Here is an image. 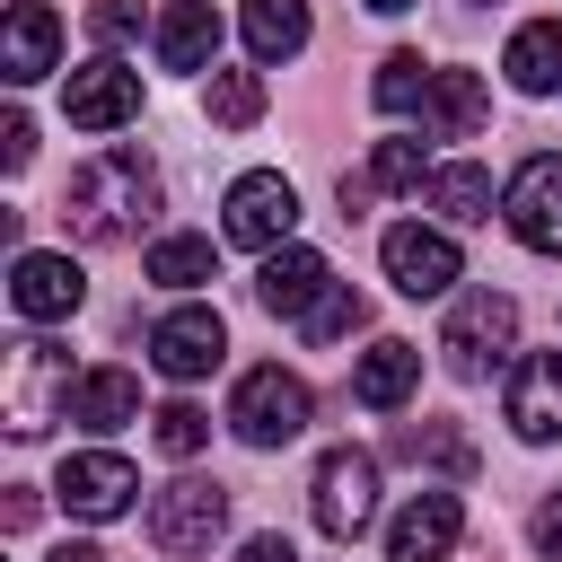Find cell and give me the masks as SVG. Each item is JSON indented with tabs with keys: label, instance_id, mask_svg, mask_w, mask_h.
Instances as JSON below:
<instances>
[{
	"label": "cell",
	"instance_id": "cell-1",
	"mask_svg": "<svg viewBox=\"0 0 562 562\" xmlns=\"http://www.w3.org/2000/svg\"><path fill=\"white\" fill-rule=\"evenodd\" d=\"M158 167L140 158V149H105V158H88L79 176H70V193H61V220L88 237V246H114V237H140L149 220H158Z\"/></svg>",
	"mask_w": 562,
	"mask_h": 562
},
{
	"label": "cell",
	"instance_id": "cell-2",
	"mask_svg": "<svg viewBox=\"0 0 562 562\" xmlns=\"http://www.w3.org/2000/svg\"><path fill=\"white\" fill-rule=\"evenodd\" d=\"M70 351H53V342H9L0 351V422H9V439H44L61 413H70Z\"/></svg>",
	"mask_w": 562,
	"mask_h": 562
},
{
	"label": "cell",
	"instance_id": "cell-3",
	"mask_svg": "<svg viewBox=\"0 0 562 562\" xmlns=\"http://www.w3.org/2000/svg\"><path fill=\"white\" fill-rule=\"evenodd\" d=\"M509 342H518V299L509 290H465L448 307V325H439V360L457 378H492L509 360Z\"/></svg>",
	"mask_w": 562,
	"mask_h": 562
},
{
	"label": "cell",
	"instance_id": "cell-4",
	"mask_svg": "<svg viewBox=\"0 0 562 562\" xmlns=\"http://www.w3.org/2000/svg\"><path fill=\"white\" fill-rule=\"evenodd\" d=\"M307 413H316V404H307V378L281 369V360H272V369H246L237 395H228V430H237L246 448H290V439L307 430Z\"/></svg>",
	"mask_w": 562,
	"mask_h": 562
},
{
	"label": "cell",
	"instance_id": "cell-5",
	"mask_svg": "<svg viewBox=\"0 0 562 562\" xmlns=\"http://www.w3.org/2000/svg\"><path fill=\"white\" fill-rule=\"evenodd\" d=\"M307 509H316V536L325 544H360L378 527V457L369 448H334L307 483Z\"/></svg>",
	"mask_w": 562,
	"mask_h": 562
},
{
	"label": "cell",
	"instance_id": "cell-6",
	"mask_svg": "<svg viewBox=\"0 0 562 562\" xmlns=\"http://www.w3.org/2000/svg\"><path fill=\"white\" fill-rule=\"evenodd\" d=\"M290 228H299V193H290V176L255 167V176L228 184V202H220V237H228V246L272 255V246H290Z\"/></svg>",
	"mask_w": 562,
	"mask_h": 562
},
{
	"label": "cell",
	"instance_id": "cell-7",
	"mask_svg": "<svg viewBox=\"0 0 562 562\" xmlns=\"http://www.w3.org/2000/svg\"><path fill=\"white\" fill-rule=\"evenodd\" d=\"M228 527V492L202 474H176L167 492H149V544L158 553H211Z\"/></svg>",
	"mask_w": 562,
	"mask_h": 562
},
{
	"label": "cell",
	"instance_id": "cell-8",
	"mask_svg": "<svg viewBox=\"0 0 562 562\" xmlns=\"http://www.w3.org/2000/svg\"><path fill=\"white\" fill-rule=\"evenodd\" d=\"M149 360H158L176 386L211 378V369L228 360V325H220V307H167V316L149 325Z\"/></svg>",
	"mask_w": 562,
	"mask_h": 562
},
{
	"label": "cell",
	"instance_id": "cell-9",
	"mask_svg": "<svg viewBox=\"0 0 562 562\" xmlns=\"http://www.w3.org/2000/svg\"><path fill=\"white\" fill-rule=\"evenodd\" d=\"M53 492H61V509L70 518H88V527H105V518H123L132 509V492H140V474L114 457V448H79V457H61V474H53Z\"/></svg>",
	"mask_w": 562,
	"mask_h": 562
},
{
	"label": "cell",
	"instance_id": "cell-10",
	"mask_svg": "<svg viewBox=\"0 0 562 562\" xmlns=\"http://www.w3.org/2000/svg\"><path fill=\"white\" fill-rule=\"evenodd\" d=\"M386 281L404 290V299H448L457 290V237L448 228H422V220H404V228H386Z\"/></svg>",
	"mask_w": 562,
	"mask_h": 562
},
{
	"label": "cell",
	"instance_id": "cell-11",
	"mask_svg": "<svg viewBox=\"0 0 562 562\" xmlns=\"http://www.w3.org/2000/svg\"><path fill=\"white\" fill-rule=\"evenodd\" d=\"M501 220H509L518 246L562 255V158H527V167L509 176V193H501Z\"/></svg>",
	"mask_w": 562,
	"mask_h": 562
},
{
	"label": "cell",
	"instance_id": "cell-12",
	"mask_svg": "<svg viewBox=\"0 0 562 562\" xmlns=\"http://www.w3.org/2000/svg\"><path fill=\"white\" fill-rule=\"evenodd\" d=\"M61 114H70L79 132H123V123L140 114V70H123L114 53H97L88 70H70V88H61Z\"/></svg>",
	"mask_w": 562,
	"mask_h": 562
},
{
	"label": "cell",
	"instance_id": "cell-13",
	"mask_svg": "<svg viewBox=\"0 0 562 562\" xmlns=\"http://www.w3.org/2000/svg\"><path fill=\"white\" fill-rule=\"evenodd\" d=\"M79 299H88V272H79L70 255H18V263H9V307H18L26 325L79 316Z\"/></svg>",
	"mask_w": 562,
	"mask_h": 562
},
{
	"label": "cell",
	"instance_id": "cell-14",
	"mask_svg": "<svg viewBox=\"0 0 562 562\" xmlns=\"http://www.w3.org/2000/svg\"><path fill=\"white\" fill-rule=\"evenodd\" d=\"M457 536H465L457 492H413V501L386 518V562H448Z\"/></svg>",
	"mask_w": 562,
	"mask_h": 562
},
{
	"label": "cell",
	"instance_id": "cell-15",
	"mask_svg": "<svg viewBox=\"0 0 562 562\" xmlns=\"http://www.w3.org/2000/svg\"><path fill=\"white\" fill-rule=\"evenodd\" d=\"M325 290H334V263H325L316 246H299V237H290V246H272V255L255 263V299H263L272 316H290V325H299Z\"/></svg>",
	"mask_w": 562,
	"mask_h": 562
},
{
	"label": "cell",
	"instance_id": "cell-16",
	"mask_svg": "<svg viewBox=\"0 0 562 562\" xmlns=\"http://www.w3.org/2000/svg\"><path fill=\"white\" fill-rule=\"evenodd\" d=\"M509 430H518L527 448L562 439V351H527V360L509 369Z\"/></svg>",
	"mask_w": 562,
	"mask_h": 562
},
{
	"label": "cell",
	"instance_id": "cell-17",
	"mask_svg": "<svg viewBox=\"0 0 562 562\" xmlns=\"http://www.w3.org/2000/svg\"><path fill=\"white\" fill-rule=\"evenodd\" d=\"M53 53H61V18H53L44 0H18V9H9V35H0V79H9V88H35V79L53 70Z\"/></svg>",
	"mask_w": 562,
	"mask_h": 562
},
{
	"label": "cell",
	"instance_id": "cell-18",
	"mask_svg": "<svg viewBox=\"0 0 562 562\" xmlns=\"http://www.w3.org/2000/svg\"><path fill=\"white\" fill-rule=\"evenodd\" d=\"M158 61L167 70H220V9L211 0H176L158 18Z\"/></svg>",
	"mask_w": 562,
	"mask_h": 562
},
{
	"label": "cell",
	"instance_id": "cell-19",
	"mask_svg": "<svg viewBox=\"0 0 562 562\" xmlns=\"http://www.w3.org/2000/svg\"><path fill=\"white\" fill-rule=\"evenodd\" d=\"M483 105H492V97H483L474 70H430V97H422L413 114H422V140H465V132L483 123Z\"/></svg>",
	"mask_w": 562,
	"mask_h": 562
},
{
	"label": "cell",
	"instance_id": "cell-20",
	"mask_svg": "<svg viewBox=\"0 0 562 562\" xmlns=\"http://www.w3.org/2000/svg\"><path fill=\"white\" fill-rule=\"evenodd\" d=\"M413 386H422V342H395V334H386V342H369V351H360V369H351V395H360V404H378V413H395Z\"/></svg>",
	"mask_w": 562,
	"mask_h": 562
},
{
	"label": "cell",
	"instance_id": "cell-21",
	"mask_svg": "<svg viewBox=\"0 0 562 562\" xmlns=\"http://www.w3.org/2000/svg\"><path fill=\"white\" fill-rule=\"evenodd\" d=\"M501 70H509L518 97H553V88H562V18H527V26L509 35Z\"/></svg>",
	"mask_w": 562,
	"mask_h": 562
},
{
	"label": "cell",
	"instance_id": "cell-22",
	"mask_svg": "<svg viewBox=\"0 0 562 562\" xmlns=\"http://www.w3.org/2000/svg\"><path fill=\"white\" fill-rule=\"evenodd\" d=\"M70 422H79V430H123V422H140V378H132V369H88V378L70 386Z\"/></svg>",
	"mask_w": 562,
	"mask_h": 562
},
{
	"label": "cell",
	"instance_id": "cell-23",
	"mask_svg": "<svg viewBox=\"0 0 562 562\" xmlns=\"http://www.w3.org/2000/svg\"><path fill=\"white\" fill-rule=\"evenodd\" d=\"M237 35H246L255 61H290V53L307 44V0H246Z\"/></svg>",
	"mask_w": 562,
	"mask_h": 562
},
{
	"label": "cell",
	"instance_id": "cell-24",
	"mask_svg": "<svg viewBox=\"0 0 562 562\" xmlns=\"http://www.w3.org/2000/svg\"><path fill=\"white\" fill-rule=\"evenodd\" d=\"M422 202L439 211V220H457V228H474V220H492V176L483 167H430V184H422Z\"/></svg>",
	"mask_w": 562,
	"mask_h": 562
},
{
	"label": "cell",
	"instance_id": "cell-25",
	"mask_svg": "<svg viewBox=\"0 0 562 562\" xmlns=\"http://www.w3.org/2000/svg\"><path fill=\"white\" fill-rule=\"evenodd\" d=\"M149 281L158 290H202V281H220V246L211 237H158L149 246Z\"/></svg>",
	"mask_w": 562,
	"mask_h": 562
},
{
	"label": "cell",
	"instance_id": "cell-26",
	"mask_svg": "<svg viewBox=\"0 0 562 562\" xmlns=\"http://www.w3.org/2000/svg\"><path fill=\"white\" fill-rule=\"evenodd\" d=\"M202 105H211V123H228V132H246V123L263 114V70H211V88H202Z\"/></svg>",
	"mask_w": 562,
	"mask_h": 562
},
{
	"label": "cell",
	"instance_id": "cell-27",
	"mask_svg": "<svg viewBox=\"0 0 562 562\" xmlns=\"http://www.w3.org/2000/svg\"><path fill=\"white\" fill-rule=\"evenodd\" d=\"M360 325H369V299H360L351 281H334V290L299 316V334H307V342H342V334H360Z\"/></svg>",
	"mask_w": 562,
	"mask_h": 562
},
{
	"label": "cell",
	"instance_id": "cell-28",
	"mask_svg": "<svg viewBox=\"0 0 562 562\" xmlns=\"http://www.w3.org/2000/svg\"><path fill=\"white\" fill-rule=\"evenodd\" d=\"M369 97H378L386 114H413V105L430 97V61H422V53H386V61H378V88H369Z\"/></svg>",
	"mask_w": 562,
	"mask_h": 562
},
{
	"label": "cell",
	"instance_id": "cell-29",
	"mask_svg": "<svg viewBox=\"0 0 562 562\" xmlns=\"http://www.w3.org/2000/svg\"><path fill=\"white\" fill-rule=\"evenodd\" d=\"M369 184H386V193H422V184H430V167H422V132H413V140H378Z\"/></svg>",
	"mask_w": 562,
	"mask_h": 562
},
{
	"label": "cell",
	"instance_id": "cell-30",
	"mask_svg": "<svg viewBox=\"0 0 562 562\" xmlns=\"http://www.w3.org/2000/svg\"><path fill=\"white\" fill-rule=\"evenodd\" d=\"M149 439H158L167 457H202V439H211V413H202V404H158V413H149Z\"/></svg>",
	"mask_w": 562,
	"mask_h": 562
},
{
	"label": "cell",
	"instance_id": "cell-31",
	"mask_svg": "<svg viewBox=\"0 0 562 562\" xmlns=\"http://www.w3.org/2000/svg\"><path fill=\"white\" fill-rule=\"evenodd\" d=\"M404 457H413V465H448V474L474 465V448H465L448 422H413V430H404Z\"/></svg>",
	"mask_w": 562,
	"mask_h": 562
},
{
	"label": "cell",
	"instance_id": "cell-32",
	"mask_svg": "<svg viewBox=\"0 0 562 562\" xmlns=\"http://www.w3.org/2000/svg\"><path fill=\"white\" fill-rule=\"evenodd\" d=\"M88 35H97V44H132V35H140V0H97V9H88Z\"/></svg>",
	"mask_w": 562,
	"mask_h": 562
},
{
	"label": "cell",
	"instance_id": "cell-33",
	"mask_svg": "<svg viewBox=\"0 0 562 562\" xmlns=\"http://www.w3.org/2000/svg\"><path fill=\"white\" fill-rule=\"evenodd\" d=\"M26 158H35V123H26V114H9V123H0V167L18 176Z\"/></svg>",
	"mask_w": 562,
	"mask_h": 562
},
{
	"label": "cell",
	"instance_id": "cell-34",
	"mask_svg": "<svg viewBox=\"0 0 562 562\" xmlns=\"http://www.w3.org/2000/svg\"><path fill=\"white\" fill-rule=\"evenodd\" d=\"M536 553H544V562H562V492L536 509Z\"/></svg>",
	"mask_w": 562,
	"mask_h": 562
},
{
	"label": "cell",
	"instance_id": "cell-35",
	"mask_svg": "<svg viewBox=\"0 0 562 562\" xmlns=\"http://www.w3.org/2000/svg\"><path fill=\"white\" fill-rule=\"evenodd\" d=\"M237 562H299V544H290V536H246Z\"/></svg>",
	"mask_w": 562,
	"mask_h": 562
},
{
	"label": "cell",
	"instance_id": "cell-36",
	"mask_svg": "<svg viewBox=\"0 0 562 562\" xmlns=\"http://www.w3.org/2000/svg\"><path fill=\"white\" fill-rule=\"evenodd\" d=\"M53 562H105V553H97V544H88V536H70V544H61V553H53Z\"/></svg>",
	"mask_w": 562,
	"mask_h": 562
},
{
	"label": "cell",
	"instance_id": "cell-37",
	"mask_svg": "<svg viewBox=\"0 0 562 562\" xmlns=\"http://www.w3.org/2000/svg\"><path fill=\"white\" fill-rule=\"evenodd\" d=\"M369 9H378V18H395V9H413V0H369Z\"/></svg>",
	"mask_w": 562,
	"mask_h": 562
}]
</instances>
